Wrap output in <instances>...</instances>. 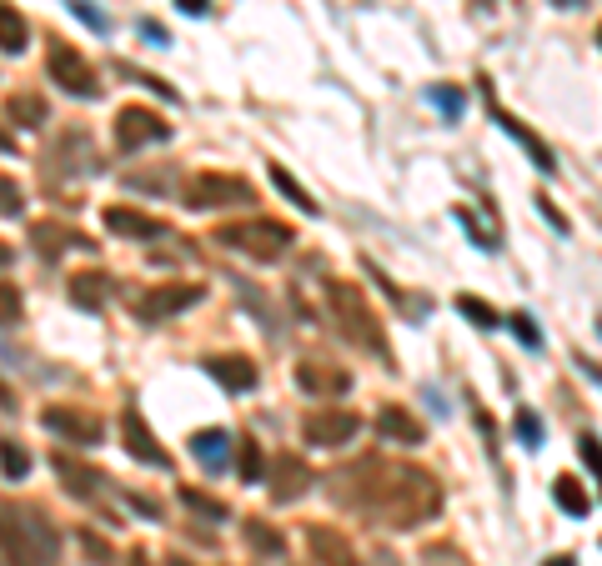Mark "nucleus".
<instances>
[{
    "mask_svg": "<svg viewBox=\"0 0 602 566\" xmlns=\"http://www.w3.org/2000/svg\"><path fill=\"white\" fill-rule=\"evenodd\" d=\"M332 501L377 526L417 531L422 521H432L442 511V486L422 466H407L392 456H357L352 466H342L332 476Z\"/></svg>",
    "mask_w": 602,
    "mask_h": 566,
    "instance_id": "1",
    "label": "nucleus"
},
{
    "mask_svg": "<svg viewBox=\"0 0 602 566\" xmlns=\"http://www.w3.org/2000/svg\"><path fill=\"white\" fill-rule=\"evenodd\" d=\"M0 556H6V566H56L61 536L41 511L0 501Z\"/></svg>",
    "mask_w": 602,
    "mask_h": 566,
    "instance_id": "2",
    "label": "nucleus"
},
{
    "mask_svg": "<svg viewBox=\"0 0 602 566\" xmlns=\"http://www.w3.org/2000/svg\"><path fill=\"white\" fill-rule=\"evenodd\" d=\"M327 306H332V316H337V331H342L357 351L377 356L382 366H397V361H392V346H387V336H382L377 311L367 306V296H362L352 281H327Z\"/></svg>",
    "mask_w": 602,
    "mask_h": 566,
    "instance_id": "3",
    "label": "nucleus"
},
{
    "mask_svg": "<svg viewBox=\"0 0 602 566\" xmlns=\"http://www.w3.org/2000/svg\"><path fill=\"white\" fill-rule=\"evenodd\" d=\"M211 241H221L226 251H241V256H251L256 266H276L286 251H291V226H281V221H266V216H251V221H226V226H216V236Z\"/></svg>",
    "mask_w": 602,
    "mask_h": 566,
    "instance_id": "4",
    "label": "nucleus"
},
{
    "mask_svg": "<svg viewBox=\"0 0 602 566\" xmlns=\"http://www.w3.org/2000/svg\"><path fill=\"white\" fill-rule=\"evenodd\" d=\"M201 301H206V286H196V281H161V286L141 291L131 311H136L141 326H161V321H171V316H181V311H191Z\"/></svg>",
    "mask_w": 602,
    "mask_h": 566,
    "instance_id": "5",
    "label": "nucleus"
},
{
    "mask_svg": "<svg viewBox=\"0 0 602 566\" xmlns=\"http://www.w3.org/2000/svg\"><path fill=\"white\" fill-rule=\"evenodd\" d=\"M256 186L241 176H221V171H201L186 181V206L191 211H221V206H251Z\"/></svg>",
    "mask_w": 602,
    "mask_h": 566,
    "instance_id": "6",
    "label": "nucleus"
},
{
    "mask_svg": "<svg viewBox=\"0 0 602 566\" xmlns=\"http://www.w3.org/2000/svg\"><path fill=\"white\" fill-rule=\"evenodd\" d=\"M46 66H51V76H56V86H61L66 96H76V101H96V96H101V76L91 71V61H86L76 46L51 41Z\"/></svg>",
    "mask_w": 602,
    "mask_h": 566,
    "instance_id": "7",
    "label": "nucleus"
},
{
    "mask_svg": "<svg viewBox=\"0 0 602 566\" xmlns=\"http://www.w3.org/2000/svg\"><path fill=\"white\" fill-rule=\"evenodd\" d=\"M171 141V121L161 111H146V106H126L116 116V151L136 156L146 146H166Z\"/></svg>",
    "mask_w": 602,
    "mask_h": 566,
    "instance_id": "8",
    "label": "nucleus"
},
{
    "mask_svg": "<svg viewBox=\"0 0 602 566\" xmlns=\"http://www.w3.org/2000/svg\"><path fill=\"white\" fill-rule=\"evenodd\" d=\"M357 431H362V416H357V411H342V406H322V411H307V416H301V441H307V446H322V451L347 446Z\"/></svg>",
    "mask_w": 602,
    "mask_h": 566,
    "instance_id": "9",
    "label": "nucleus"
},
{
    "mask_svg": "<svg viewBox=\"0 0 602 566\" xmlns=\"http://www.w3.org/2000/svg\"><path fill=\"white\" fill-rule=\"evenodd\" d=\"M41 426H46L51 436L81 446V451H91V446L106 441V421L91 416V411H81V406H46V411H41Z\"/></svg>",
    "mask_w": 602,
    "mask_h": 566,
    "instance_id": "10",
    "label": "nucleus"
},
{
    "mask_svg": "<svg viewBox=\"0 0 602 566\" xmlns=\"http://www.w3.org/2000/svg\"><path fill=\"white\" fill-rule=\"evenodd\" d=\"M266 491H271V501H276V506L301 501V496L312 491V466L301 461L296 451H276V456H271V466H266Z\"/></svg>",
    "mask_w": 602,
    "mask_h": 566,
    "instance_id": "11",
    "label": "nucleus"
},
{
    "mask_svg": "<svg viewBox=\"0 0 602 566\" xmlns=\"http://www.w3.org/2000/svg\"><path fill=\"white\" fill-rule=\"evenodd\" d=\"M296 386L307 391L312 401H332V396H347V391H352V371H342L337 361L307 356V361H296Z\"/></svg>",
    "mask_w": 602,
    "mask_h": 566,
    "instance_id": "12",
    "label": "nucleus"
},
{
    "mask_svg": "<svg viewBox=\"0 0 602 566\" xmlns=\"http://www.w3.org/2000/svg\"><path fill=\"white\" fill-rule=\"evenodd\" d=\"M31 246L41 261H61L66 251H96V241L86 231H71L61 221H31Z\"/></svg>",
    "mask_w": 602,
    "mask_h": 566,
    "instance_id": "13",
    "label": "nucleus"
},
{
    "mask_svg": "<svg viewBox=\"0 0 602 566\" xmlns=\"http://www.w3.org/2000/svg\"><path fill=\"white\" fill-rule=\"evenodd\" d=\"M121 436H126V451H131L141 466H151V471H166V466H171V451H166V446H156V436H151V426L141 421V411H136V406H126V411H121Z\"/></svg>",
    "mask_w": 602,
    "mask_h": 566,
    "instance_id": "14",
    "label": "nucleus"
},
{
    "mask_svg": "<svg viewBox=\"0 0 602 566\" xmlns=\"http://www.w3.org/2000/svg\"><path fill=\"white\" fill-rule=\"evenodd\" d=\"M56 166H61V181H66L71 171H86V166H91V171H101V166H96V156H91V136H86L81 126H71V131L51 146V156H46V176H51Z\"/></svg>",
    "mask_w": 602,
    "mask_h": 566,
    "instance_id": "15",
    "label": "nucleus"
},
{
    "mask_svg": "<svg viewBox=\"0 0 602 566\" xmlns=\"http://www.w3.org/2000/svg\"><path fill=\"white\" fill-rule=\"evenodd\" d=\"M307 546H312V561L317 566H367L357 556V546L337 531V526H307Z\"/></svg>",
    "mask_w": 602,
    "mask_h": 566,
    "instance_id": "16",
    "label": "nucleus"
},
{
    "mask_svg": "<svg viewBox=\"0 0 602 566\" xmlns=\"http://www.w3.org/2000/svg\"><path fill=\"white\" fill-rule=\"evenodd\" d=\"M106 231L131 236V241H166L171 236V226L161 216H146V211H131V206H111L106 211Z\"/></svg>",
    "mask_w": 602,
    "mask_h": 566,
    "instance_id": "17",
    "label": "nucleus"
},
{
    "mask_svg": "<svg viewBox=\"0 0 602 566\" xmlns=\"http://www.w3.org/2000/svg\"><path fill=\"white\" fill-rule=\"evenodd\" d=\"M377 436H382V441H397V446H422V441H427V426H422V416H412L407 406L387 401V406L377 411Z\"/></svg>",
    "mask_w": 602,
    "mask_h": 566,
    "instance_id": "18",
    "label": "nucleus"
},
{
    "mask_svg": "<svg viewBox=\"0 0 602 566\" xmlns=\"http://www.w3.org/2000/svg\"><path fill=\"white\" fill-rule=\"evenodd\" d=\"M66 296H71V306L101 316L106 301H111V276H106V271H76V276L66 281Z\"/></svg>",
    "mask_w": 602,
    "mask_h": 566,
    "instance_id": "19",
    "label": "nucleus"
},
{
    "mask_svg": "<svg viewBox=\"0 0 602 566\" xmlns=\"http://www.w3.org/2000/svg\"><path fill=\"white\" fill-rule=\"evenodd\" d=\"M231 446H236V436H231V431H221V426H206V431H196V436H191V456H196L211 476H221V471L231 466Z\"/></svg>",
    "mask_w": 602,
    "mask_h": 566,
    "instance_id": "20",
    "label": "nucleus"
},
{
    "mask_svg": "<svg viewBox=\"0 0 602 566\" xmlns=\"http://www.w3.org/2000/svg\"><path fill=\"white\" fill-rule=\"evenodd\" d=\"M51 466H56L61 486H66L71 496H81V501H91V496L106 486V476H101L96 466H81V461H76V456H66V451H56V456H51Z\"/></svg>",
    "mask_w": 602,
    "mask_h": 566,
    "instance_id": "21",
    "label": "nucleus"
},
{
    "mask_svg": "<svg viewBox=\"0 0 602 566\" xmlns=\"http://www.w3.org/2000/svg\"><path fill=\"white\" fill-rule=\"evenodd\" d=\"M492 121H497V131H507V136H512L517 146H527V156H532V166H537L542 176H552V171H557V161H552V151H547V146H542V141H537V136H532V131H527V126H522V121L512 116V111H502V106H492Z\"/></svg>",
    "mask_w": 602,
    "mask_h": 566,
    "instance_id": "22",
    "label": "nucleus"
},
{
    "mask_svg": "<svg viewBox=\"0 0 602 566\" xmlns=\"http://www.w3.org/2000/svg\"><path fill=\"white\" fill-rule=\"evenodd\" d=\"M206 371H211V381H221V391H236V396L256 386V361H246V356H211Z\"/></svg>",
    "mask_w": 602,
    "mask_h": 566,
    "instance_id": "23",
    "label": "nucleus"
},
{
    "mask_svg": "<svg viewBox=\"0 0 602 566\" xmlns=\"http://www.w3.org/2000/svg\"><path fill=\"white\" fill-rule=\"evenodd\" d=\"M31 46V26H26V16L16 11V6H6L0 0V56H21Z\"/></svg>",
    "mask_w": 602,
    "mask_h": 566,
    "instance_id": "24",
    "label": "nucleus"
},
{
    "mask_svg": "<svg viewBox=\"0 0 602 566\" xmlns=\"http://www.w3.org/2000/svg\"><path fill=\"white\" fill-rule=\"evenodd\" d=\"M241 536H246L251 551H261V556H271V561L286 556V536H281L271 521H261V516H246V521H241Z\"/></svg>",
    "mask_w": 602,
    "mask_h": 566,
    "instance_id": "25",
    "label": "nucleus"
},
{
    "mask_svg": "<svg viewBox=\"0 0 602 566\" xmlns=\"http://www.w3.org/2000/svg\"><path fill=\"white\" fill-rule=\"evenodd\" d=\"M266 176H271V186H276V191H281V196H286V201H291V206L301 211V216H317V211H322V206L312 201V191L301 186V181H296V176H291L286 166H276V161H271V166H266Z\"/></svg>",
    "mask_w": 602,
    "mask_h": 566,
    "instance_id": "26",
    "label": "nucleus"
},
{
    "mask_svg": "<svg viewBox=\"0 0 602 566\" xmlns=\"http://www.w3.org/2000/svg\"><path fill=\"white\" fill-rule=\"evenodd\" d=\"M6 111H11V121H16L21 131H41V126L51 121V111H46V101H41L36 91H16V96L6 101Z\"/></svg>",
    "mask_w": 602,
    "mask_h": 566,
    "instance_id": "27",
    "label": "nucleus"
},
{
    "mask_svg": "<svg viewBox=\"0 0 602 566\" xmlns=\"http://www.w3.org/2000/svg\"><path fill=\"white\" fill-rule=\"evenodd\" d=\"M266 466H271V461H261V441L236 436V476H241L246 486H261V481H266Z\"/></svg>",
    "mask_w": 602,
    "mask_h": 566,
    "instance_id": "28",
    "label": "nucleus"
},
{
    "mask_svg": "<svg viewBox=\"0 0 602 566\" xmlns=\"http://www.w3.org/2000/svg\"><path fill=\"white\" fill-rule=\"evenodd\" d=\"M552 501H557L567 516H577V521L592 511V496L582 491V481H577V476H557V481H552Z\"/></svg>",
    "mask_w": 602,
    "mask_h": 566,
    "instance_id": "29",
    "label": "nucleus"
},
{
    "mask_svg": "<svg viewBox=\"0 0 602 566\" xmlns=\"http://www.w3.org/2000/svg\"><path fill=\"white\" fill-rule=\"evenodd\" d=\"M176 496H181V506H186V511H196L201 521H226V516H231V506H226V501H216V496H206V491H196V486H181Z\"/></svg>",
    "mask_w": 602,
    "mask_h": 566,
    "instance_id": "30",
    "label": "nucleus"
},
{
    "mask_svg": "<svg viewBox=\"0 0 602 566\" xmlns=\"http://www.w3.org/2000/svg\"><path fill=\"white\" fill-rule=\"evenodd\" d=\"M0 471H6V481H26L31 476V451L21 441H0Z\"/></svg>",
    "mask_w": 602,
    "mask_h": 566,
    "instance_id": "31",
    "label": "nucleus"
},
{
    "mask_svg": "<svg viewBox=\"0 0 602 566\" xmlns=\"http://www.w3.org/2000/svg\"><path fill=\"white\" fill-rule=\"evenodd\" d=\"M116 76H126L131 86H146V91H151V96H161V101H181V96H176V91H171L161 76H151V71H136L131 61H116Z\"/></svg>",
    "mask_w": 602,
    "mask_h": 566,
    "instance_id": "32",
    "label": "nucleus"
},
{
    "mask_svg": "<svg viewBox=\"0 0 602 566\" xmlns=\"http://www.w3.org/2000/svg\"><path fill=\"white\" fill-rule=\"evenodd\" d=\"M427 101H432L447 121H462V111H467V91H457V86H427Z\"/></svg>",
    "mask_w": 602,
    "mask_h": 566,
    "instance_id": "33",
    "label": "nucleus"
},
{
    "mask_svg": "<svg viewBox=\"0 0 602 566\" xmlns=\"http://www.w3.org/2000/svg\"><path fill=\"white\" fill-rule=\"evenodd\" d=\"M457 311H462L472 326H482V331H497V326H507V321H502V316H497V311L482 301V296H457Z\"/></svg>",
    "mask_w": 602,
    "mask_h": 566,
    "instance_id": "34",
    "label": "nucleus"
},
{
    "mask_svg": "<svg viewBox=\"0 0 602 566\" xmlns=\"http://www.w3.org/2000/svg\"><path fill=\"white\" fill-rule=\"evenodd\" d=\"M417 561H422V566H472V561H467V551H462V546H452V541H427Z\"/></svg>",
    "mask_w": 602,
    "mask_h": 566,
    "instance_id": "35",
    "label": "nucleus"
},
{
    "mask_svg": "<svg viewBox=\"0 0 602 566\" xmlns=\"http://www.w3.org/2000/svg\"><path fill=\"white\" fill-rule=\"evenodd\" d=\"M512 431H517V441H522L527 451H537V446H542V436H547V431H542V416H537V411H527V406H517Z\"/></svg>",
    "mask_w": 602,
    "mask_h": 566,
    "instance_id": "36",
    "label": "nucleus"
},
{
    "mask_svg": "<svg viewBox=\"0 0 602 566\" xmlns=\"http://www.w3.org/2000/svg\"><path fill=\"white\" fill-rule=\"evenodd\" d=\"M21 211H26V191H21V181L0 171V221H16Z\"/></svg>",
    "mask_w": 602,
    "mask_h": 566,
    "instance_id": "37",
    "label": "nucleus"
},
{
    "mask_svg": "<svg viewBox=\"0 0 602 566\" xmlns=\"http://www.w3.org/2000/svg\"><path fill=\"white\" fill-rule=\"evenodd\" d=\"M66 11H71L81 26H91L96 36H111V16H106V11H96L91 0H66Z\"/></svg>",
    "mask_w": 602,
    "mask_h": 566,
    "instance_id": "38",
    "label": "nucleus"
},
{
    "mask_svg": "<svg viewBox=\"0 0 602 566\" xmlns=\"http://www.w3.org/2000/svg\"><path fill=\"white\" fill-rule=\"evenodd\" d=\"M21 316H26L21 286H11V281H0V326H21Z\"/></svg>",
    "mask_w": 602,
    "mask_h": 566,
    "instance_id": "39",
    "label": "nucleus"
},
{
    "mask_svg": "<svg viewBox=\"0 0 602 566\" xmlns=\"http://www.w3.org/2000/svg\"><path fill=\"white\" fill-rule=\"evenodd\" d=\"M507 331H512L527 351H542V331H537V321H532L527 311H512V316H507Z\"/></svg>",
    "mask_w": 602,
    "mask_h": 566,
    "instance_id": "40",
    "label": "nucleus"
},
{
    "mask_svg": "<svg viewBox=\"0 0 602 566\" xmlns=\"http://www.w3.org/2000/svg\"><path fill=\"white\" fill-rule=\"evenodd\" d=\"M81 546H86V556H91V566H111V561H116V551H111V541H101L96 531H81Z\"/></svg>",
    "mask_w": 602,
    "mask_h": 566,
    "instance_id": "41",
    "label": "nucleus"
},
{
    "mask_svg": "<svg viewBox=\"0 0 602 566\" xmlns=\"http://www.w3.org/2000/svg\"><path fill=\"white\" fill-rule=\"evenodd\" d=\"M577 456H582V461L592 466V476L602 481V446H597V436H582V441H577Z\"/></svg>",
    "mask_w": 602,
    "mask_h": 566,
    "instance_id": "42",
    "label": "nucleus"
},
{
    "mask_svg": "<svg viewBox=\"0 0 602 566\" xmlns=\"http://www.w3.org/2000/svg\"><path fill=\"white\" fill-rule=\"evenodd\" d=\"M126 501H131V511H141V516H146V521H161V506H156V501H151V496H141V491H131V496H126Z\"/></svg>",
    "mask_w": 602,
    "mask_h": 566,
    "instance_id": "43",
    "label": "nucleus"
},
{
    "mask_svg": "<svg viewBox=\"0 0 602 566\" xmlns=\"http://www.w3.org/2000/svg\"><path fill=\"white\" fill-rule=\"evenodd\" d=\"M136 31H141V36H146L151 46H171V36H166V26H161V21H141Z\"/></svg>",
    "mask_w": 602,
    "mask_h": 566,
    "instance_id": "44",
    "label": "nucleus"
},
{
    "mask_svg": "<svg viewBox=\"0 0 602 566\" xmlns=\"http://www.w3.org/2000/svg\"><path fill=\"white\" fill-rule=\"evenodd\" d=\"M537 211L547 216V226H552V231H567V216H562V211H557L552 201H537Z\"/></svg>",
    "mask_w": 602,
    "mask_h": 566,
    "instance_id": "45",
    "label": "nucleus"
},
{
    "mask_svg": "<svg viewBox=\"0 0 602 566\" xmlns=\"http://www.w3.org/2000/svg\"><path fill=\"white\" fill-rule=\"evenodd\" d=\"M176 11H181V16H206L211 0H176Z\"/></svg>",
    "mask_w": 602,
    "mask_h": 566,
    "instance_id": "46",
    "label": "nucleus"
},
{
    "mask_svg": "<svg viewBox=\"0 0 602 566\" xmlns=\"http://www.w3.org/2000/svg\"><path fill=\"white\" fill-rule=\"evenodd\" d=\"M367 566H402V561H397L392 551H372V561H367Z\"/></svg>",
    "mask_w": 602,
    "mask_h": 566,
    "instance_id": "47",
    "label": "nucleus"
},
{
    "mask_svg": "<svg viewBox=\"0 0 602 566\" xmlns=\"http://www.w3.org/2000/svg\"><path fill=\"white\" fill-rule=\"evenodd\" d=\"M0 411H16V396H11V386H0Z\"/></svg>",
    "mask_w": 602,
    "mask_h": 566,
    "instance_id": "48",
    "label": "nucleus"
},
{
    "mask_svg": "<svg viewBox=\"0 0 602 566\" xmlns=\"http://www.w3.org/2000/svg\"><path fill=\"white\" fill-rule=\"evenodd\" d=\"M11 261H16V251H11V246H6V241H0V271H6V266H11Z\"/></svg>",
    "mask_w": 602,
    "mask_h": 566,
    "instance_id": "49",
    "label": "nucleus"
},
{
    "mask_svg": "<svg viewBox=\"0 0 602 566\" xmlns=\"http://www.w3.org/2000/svg\"><path fill=\"white\" fill-rule=\"evenodd\" d=\"M0 151H6V156L16 151V136H11V131H0Z\"/></svg>",
    "mask_w": 602,
    "mask_h": 566,
    "instance_id": "50",
    "label": "nucleus"
},
{
    "mask_svg": "<svg viewBox=\"0 0 602 566\" xmlns=\"http://www.w3.org/2000/svg\"><path fill=\"white\" fill-rule=\"evenodd\" d=\"M131 566H151V556H146V551H131Z\"/></svg>",
    "mask_w": 602,
    "mask_h": 566,
    "instance_id": "51",
    "label": "nucleus"
},
{
    "mask_svg": "<svg viewBox=\"0 0 602 566\" xmlns=\"http://www.w3.org/2000/svg\"><path fill=\"white\" fill-rule=\"evenodd\" d=\"M166 566H196V561H186V556L176 551V556H166Z\"/></svg>",
    "mask_w": 602,
    "mask_h": 566,
    "instance_id": "52",
    "label": "nucleus"
},
{
    "mask_svg": "<svg viewBox=\"0 0 602 566\" xmlns=\"http://www.w3.org/2000/svg\"><path fill=\"white\" fill-rule=\"evenodd\" d=\"M547 566H577V561H572V556H552Z\"/></svg>",
    "mask_w": 602,
    "mask_h": 566,
    "instance_id": "53",
    "label": "nucleus"
},
{
    "mask_svg": "<svg viewBox=\"0 0 602 566\" xmlns=\"http://www.w3.org/2000/svg\"><path fill=\"white\" fill-rule=\"evenodd\" d=\"M557 6H582V0H557Z\"/></svg>",
    "mask_w": 602,
    "mask_h": 566,
    "instance_id": "54",
    "label": "nucleus"
}]
</instances>
